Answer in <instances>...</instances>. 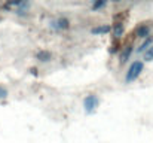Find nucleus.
<instances>
[{
    "label": "nucleus",
    "instance_id": "nucleus-8",
    "mask_svg": "<svg viewBox=\"0 0 153 143\" xmlns=\"http://www.w3.org/2000/svg\"><path fill=\"white\" fill-rule=\"evenodd\" d=\"M132 45H126V46H123L122 49V52H120V57H119V63L120 64H125L129 58H131V54H132Z\"/></svg>",
    "mask_w": 153,
    "mask_h": 143
},
{
    "label": "nucleus",
    "instance_id": "nucleus-4",
    "mask_svg": "<svg viewBox=\"0 0 153 143\" xmlns=\"http://www.w3.org/2000/svg\"><path fill=\"white\" fill-rule=\"evenodd\" d=\"M150 31H152L150 25H149V24H146V22H141V24H138V25L135 27L134 34H135L138 39L144 40V39H147V37L150 36Z\"/></svg>",
    "mask_w": 153,
    "mask_h": 143
},
{
    "label": "nucleus",
    "instance_id": "nucleus-6",
    "mask_svg": "<svg viewBox=\"0 0 153 143\" xmlns=\"http://www.w3.org/2000/svg\"><path fill=\"white\" fill-rule=\"evenodd\" d=\"M52 52L49 49H40V51H37V54H36V60H39L40 63H49L52 60Z\"/></svg>",
    "mask_w": 153,
    "mask_h": 143
},
{
    "label": "nucleus",
    "instance_id": "nucleus-11",
    "mask_svg": "<svg viewBox=\"0 0 153 143\" xmlns=\"http://www.w3.org/2000/svg\"><path fill=\"white\" fill-rule=\"evenodd\" d=\"M107 4V1L105 0H98V1H94L92 3V10H100L101 7H104Z\"/></svg>",
    "mask_w": 153,
    "mask_h": 143
},
{
    "label": "nucleus",
    "instance_id": "nucleus-12",
    "mask_svg": "<svg viewBox=\"0 0 153 143\" xmlns=\"http://www.w3.org/2000/svg\"><path fill=\"white\" fill-rule=\"evenodd\" d=\"M7 95H9L7 90H6L4 87H1V85H0V100H4V98H6Z\"/></svg>",
    "mask_w": 153,
    "mask_h": 143
},
{
    "label": "nucleus",
    "instance_id": "nucleus-7",
    "mask_svg": "<svg viewBox=\"0 0 153 143\" xmlns=\"http://www.w3.org/2000/svg\"><path fill=\"white\" fill-rule=\"evenodd\" d=\"M111 31H113V36L116 37V40H117L119 37H122V36H123V33H125L123 22H120V21H116V22L111 25Z\"/></svg>",
    "mask_w": 153,
    "mask_h": 143
},
{
    "label": "nucleus",
    "instance_id": "nucleus-3",
    "mask_svg": "<svg viewBox=\"0 0 153 143\" xmlns=\"http://www.w3.org/2000/svg\"><path fill=\"white\" fill-rule=\"evenodd\" d=\"M51 28L55 30V31H65V30L70 28V19L65 18V16H59L56 19H52Z\"/></svg>",
    "mask_w": 153,
    "mask_h": 143
},
{
    "label": "nucleus",
    "instance_id": "nucleus-9",
    "mask_svg": "<svg viewBox=\"0 0 153 143\" xmlns=\"http://www.w3.org/2000/svg\"><path fill=\"white\" fill-rule=\"evenodd\" d=\"M152 45H153V36H149L147 39H144V40H143V42L138 45V48H137V52H138V54H144V52H146L149 48L152 46Z\"/></svg>",
    "mask_w": 153,
    "mask_h": 143
},
{
    "label": "nucleus",
    "instance_id": "nucleus-5",
    "mask_svg": "<svg viewBox=\"0 0 153 143\" xmlns=\"http://www.w3.org/2000/svg\"><path fill=\"white\" fill-rule=\"evenodd\" d=\"M111 31V25L108 24H100V25H95L91 28V33L95 34V36H101V34H107Z\"/></svg>",
    "mask_w": 153,
    "mask_h": 143
},
{
    "label": "nucleus",
    "instance_id": "nucleus-10",
    "mask_svg": "<svg viewBox=\"0 0 153 143\" xmlns=\"http://www.w3.org/2000/svg\"><path fill=\"white\" fill-rule=\"evenodd\" d=\"M143 61H153V45L143 54Z\"/></svg>",
    "mask_w": 153,
    "mask_h": 143
},
{
    "label": "nucleus",
    "instance_id": "nucleus-2",
    "mask_svg": "<svg viewBox=\"0 0 153 143\" xmlns=\"http://www.w3.org/2000/svg\"><path fill=\"white\" fill-rule=\"evenodd\" d=\"M100 106V98L95 94H88L83 98V109L88 115H92Z\"/></svg>",
    "mask_w": 153,
    "mask_h": 143
},
{
    "label": "nucleus",
    "instance_id": "nucleus-1",
    "mask_svg": "<svg viewBox=\"0 0 153 143\" xmlns=\"http://www.w3.org/2000/svg\"><path fill=\"white\" fill-rule=\"evenodd\" d=\"M144 70V61L143 60H135L129 64L128 70H126V75H125V82L126 84H131L134 81H137L140 78V75L143 73Z\"/></svg>",
    "mask_w": 153,
    "mask_h": 143
}]
</instances>
